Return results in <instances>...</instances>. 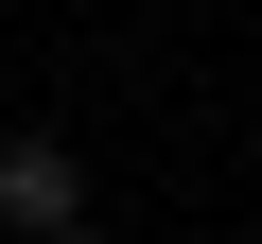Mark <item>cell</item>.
I'll use <instances>...</instances> for the list:
<instances>
[{
	"instance_id": "1",
	"label": "cell",
	"mask_w": 262,
	"mask_h": 244,
	"mask_svg": "<svg viewBox=\"0 0 262 244\" xmlns=\"http://www.w3.org/2000/svg\"><path fill=\"white\" fill-rule=\"evenodd\" d=\"M105 192H88V140H53V122H18L0 140V227L18 244H53V227H88Z\"/></svg>"
},
{
	"instance_id": "2",
	"label": "cell",
	"mask_w": 262,
	"mask_h": 244,
	"mask_svg": "<svg viewBox=\"0 0 262 244\" xmlns=\"http://www.w3.org/2000/svg\"><path fill=\"white\" fill-rule=\"evenodd\" d=\"M53 244H105V227H53Z\"/></svg>"
},
{
	"instance_id": "3",
	"label": "cell",
	"mask_w": 262,
	"mask_h": 244,
	"mask_svg": "<svg viewBox=\"0 0 262 244\" xmlns=\"http://www.w3.org/2000/svg\"><path fill=\"white\" fill-rule=\"evenodd\" d=\"M0 244H18V227H0Z\"/></svg>"
}]
</instances>
